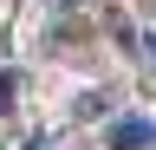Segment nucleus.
I'll list each match as a JSON object with an SVG mask.
<instances>
[{"label": "nucleus", "instance_id": "nucleus-1", "mask_svg": "<svg viewBox=\"0 0 156 150\" xmlns=\"http://www.w3.org/2000/svg\"><path fill=\"white\" fill-rule=\"evenodd\" d=\"M111 150H150V118H124V124H111Z\"/></svg>", "mask_w": 156, "mask_h": 150}, {"label": "nucleus", "instance_id": "nucleus-2", "mask_svg": "<svg viewBox=\"0 0 156 150\" xmlns=\"http://www.w3.org/2000/svg\"><path fill=\"white\" fill-rule=\"evenodd\" d=\"M0 111H13V72H0Z\"/></svg>", "mask_w": 156, "mask_h": 150}]
</instances>
